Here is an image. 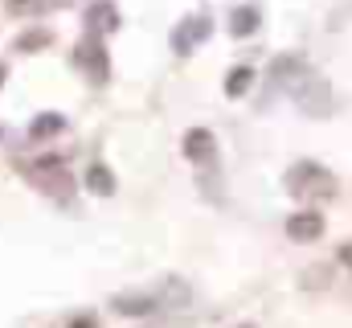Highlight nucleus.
Instances as JSON below:
<instances>
[{"label": "nucleus", "mask_w": 352, "mask_h": 328, "mask_svg": "<svg viewBox=\"0 0 352 328\" xmlns=\"http://www.w3.org/2000/svg\"><path fill=\"white\" fill-rule=\"evenodd\" d=\"M320 234H324V218L316 209H299V214L287 218V238L291 243H316Z\"/></svg>", "instance_id": "5"}, {"label": "nucleus", "mask_w": 352, "mask_h": 328, "mask_svg": "<svg viewBox=\"0 0 352 328\" xmlns=\"http://www.w3.org/2000/svg\"><path fill=\"white\" fill-rule=\"evenodd\" d=\"M0 82H4V70H0Z\"/></svg>", "instance_id": "19"}, {"label": "nucleus", "mask_w": 352, "mask_h": 328, "mask_svg": "<svg viewBox=\"0 0 352 328\" xmlns=\"http://www.w3.org/2000/svg\"><path fill=\"white\" fill-rule=\"evenodd\" d=\"M291 94H295V103H299L303 111H311V115H328V107H332V90H328V82L320 79V74H311V70L291 86Z\"/></svg>", "instance_id": "2"}, {"label": "nucleus", "mask_w": 352, "mask_h": 328, "mask_svg": "<svg viewBox=\"0 0 352 328\" xmlns=\"http://www.w3.org/2000/svg\"><path fill=\"white\" fill-rule=\"evenodd\" d=\"M62 127H66V119H62L58 111H50V115H37V119L29 123V136H33V140H45V136H58Z\"/></svg>", "instance_id": "10"}, {"label": "nucleus", "mask_w": 352, "mask_h": 328, "mask_svg": "<svg viewBox=\"0 0 352 328\" xmlns=\"http://www.w3.org/2000/svg\"><path fill=\"white\" fill-rule=\"evenodd\" d=\"M70 328H98V325H94V316H78V320H70Z\"/></svg>", "instance_id": "15"}, {"label": "nucleus", "mask_w": 352, "mask_h": 328, "mask_svg": "<svg viewBox=\"0 0 352 328\" xmlns=\"http://www.w3.org/2000/svg\"><path fill=\"white\" fill-rule=\"evenodd\" d=\"M209 33H213V21H209V17H184L173 29V50L176 54H192V45L205 41Z\"/></svg>", "instance_id": "4"}, {"label": "nucleus", "mask_w": 352, "mask_h": 328, "mask_svg": "<svg viewBox=\"0 0 352 328\" xmlns=\"http://www.w3.org/2000/svg\"><path fill=\"white\" fill-rule=\"evenodd\" d=\"M111 304H115V312H123V316H148V312L156 308V300H152V296H144V291H127V296H115Z\"/></svg>", "instance_id": "8"}, {"label": "nucleus", "mask_w": 352, "mask_h": 328, "mask_svg": "<svg viewBox=\"0 0 352 328\" xmlns=\"http://www.w3.org/2000/svg\"><path fill=\"white\" fill-rule=\"evenodd\" d=\"M184 156L188 161H209L213 156V132H205V127H192L188 136H184Z\"/></svg>", "instance_id": "7"}, {"label": "nucleus", "mask_w": 352, "mask_h": 328, "mask_svg": "<svg viewBox=\"0 0 352 328\" xmlns=\"http://www.w3.org/2000/svg\"><path fill=\"white\" fill-rule=\"evenodd\" d=\"M340 263H344V267L352 271V243H344V246H340Z\"/></svg>", "instance_id": "14"}, {"label": "nucleus", "mask_w": 352, "mask_h": 328, "mask_svg": "<svg viewBox=\"0 0 352 328\" xmlns=\"http://www.w3.org/2000/svg\"><path fill=\"white\" fill-rule=\"evenodd\" d=\"M74 62L87 70L94 82H107L111 74V62H107V50H102V41H98V33H87L82 41H78V50H74Z\"/></svg>", "instance_id": "3"}, {"label": "nucleus", "mask_w": 352, "mask_h": 328, "mask_svg": "<svg viewBox=\"0 0 352 328\" xmlns=\"http://www.w3.org/2000/svg\"><path fill=\"white\" fill-rule=\"evenodd\" d=\"M33 0H8V8H29Z\"/></svg>", "instance_id": "16"}, {"label": "nucleus", "mask_w": 352, "mask_h": 328, "mask_svg": "<svg viewBox=\"0 0 352 328\" xmlns=\"http://www.w3.org/2000/svg\"><path fill=\"white\" fill-rule=\"evenodd\" d=\"M250 82H254V70H250V66H234L230 79H226V94H230V99H242V94L250 90Z\"/></svg>", "instance_id": "11"}, {"label": "nucleus", "mask_w": 352, "mask_h": 328, "mask_svg": "<svg viewBox=\"0 0 352 328\" xmlns=\"http://www.w3.org/2000/svg\"><path fill=\"white\" fill-rule=\"evenodd\" d=\"M287 189L303 201H328L336 197V176L316 161H299L291 172H287Z\"/></svg>", "instance_id": "1"}, {"label": "nucleus", "mask_w": 352, "mask_h": 328, "mask_svg": "<svg viewBox=\"0 0 352 328\" xmlns=\"http://www.w3.org/2000/svg\"><path fill=\"white\" fill-rule=\"evenodd\" d=\"M54 4H66V0H54Z\"/></svg>", "instance_id": "18"}, {"label": "nucleus", "mask_w": 352, "mask_h": 328, "mask_svg": "<svg viewBox=\"0 0 352 328\" xmlns=\"http://www.w3.org/2000/svg\"><path fill=\"white\" fill-rule=\"evenodd\" d=\"M238 328H254V325H238Z\"/></svg>", "instance_id": "17"}, {"label": "nucleus", "mask_w": 352, "mask_h": 328, "mask_svg": "<svg viewBox=\"0 0 352 328\" xmlns=\"http://www.w3.org/2000/svg\"><path fill=\"white\" fill-rule=\"evenodd\" d=\"M87 189L94 197H111V193H115V172H111L107 164H90L87 168Z\"/></svg>", "instance_id": "9"}, {"label": "nucleus", "mask_w": 352, "mask_h": 328, "mask_svg": "<svg viewBox=\"0 0 352 328\" xmlns=\"http://www.w3.org/2000/svg\"><path fill=\"white\" fill-rule=\"evenodd\" d=\"M254 29H258V8H238L234 21H230V33L234 37H250Z\"/></svg>", "instance_id": "12"}, {"label": "nucleus", "mask_w": 352, "mask_h": 328, "mask_svg": "<svg viewBox=\"0 0 352 328\" xmlns=\"http://www.w3.org/2000/svg\"><path fill=\"white\" fill-rule=\"evenodd\" d=\"M45 45H50V33H45V29H33V33H25V37L16 41V50H25V54H29V50H45Z\"/></svg>", "instance_id": "13"}, {"label": "nucleus", "mask_w": 352, "mask_h": 328, "mask_svg": "<svg viewBox=\"0 0 352 328\" xmlns=\"http://www.w3.org/2000/svg\"><path fill=\"white\" fill-rule=\"evenodd\" d=\"M119 29V8L111 4V0H94L90 4V12H87V33H115Z\"/></svg>", "instance_id": "6"}]
</instances>
